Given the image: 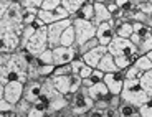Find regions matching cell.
Segmentation results:
<instances>
[{
    "label": "cell",
    "mask_w": 152,
    "mask_h": 117,
    "mask_svg": "<svg viewBox=\"0 0 152 117\" xmlns=\"http://www.w3.org/2000/svg\"><path fill=\"white\" fill-rule=\"evenodd\" d=\"M12 81H20L27 84L28 81V63L22 49L13 55H0V86H7Z\"/></svg>",
    "instance_id": "1"
},
{
    "label": "cell",
    "mask_w": 152,
    "mask_h": 117,
    "mask_svg": "<svg viewBox=\"0 0 152 117\" xmlns=\"http://www.w3.org/2000/svg\"><path fill=\"white\" fill-rule=\"evenodd\" d=\"M23 23H10L0 20V55H13L22 49Z\"/></svg>",
    "instance_id": "2"
},
{
    "label": "cell",
    "mask_w": 152,
    "mask_h": 117,
    "mask_svg": "<svg viewBox=\"0 0 152 117\" xmlns=\"http://www.w3.org/2000/svg\"><path fill=\"white\" fill-rule=\"evenodd\" d=\"M121 101L127 102V104H132L134 107H142L145 102L149 101L145 91L141 86V79H134V81H126L124 89L121 92Z\"/></svg>",
    "instance_id": "3"
},
{
    "label": "cell",
    "mask_w": 152,
    "mask_h": 117,
    "mask_svg": "<svg viewBox=\"0 0 152 117\" xmlns=\"http://www.w3.org/2000/svg\"><path fill=\"white\" fill-rule=\"evenodd\" d=\"M51 83L56 87V91L63 96H75L78 91L83 87V79L80 76L71 74V76H53Z\"/></svg>",
    "instance_id": "4"
},
{
    "label": "cell",
    "mask_w": 152,
    "mask_h": 117,
    "mask_svg": "<svg viewBox=\"0 0 152 117\" xmlns=\"http://www.w3.org/2000/svg\"><path fill=\"white\" fill-rule=\"evenodd\" d=\"M73 28L76 33V46H81L86 41L96 38V31H98V27L93 22H84L78 18H73Z\"/></svg>",
    "instance_id": "5"
},
{
    "label": "cell",
    "mask_w": 152,
    "mask_h": 117,
    "mask_svg": "<svg viewBox=\"0 0 152 117\" xmlns=\"http://www.w3.org/2000/svg\"><path fill=\"white\" fill-rule=\"evenodd\" d=\"M69 107H71L73 114H76V116H78V114H80V116H86V114H89L94 109V101L89 97L88 89L81 87V89L73 96V101H71V104H69Z\"/></svg>",
    "instance_id": "6"
},
{
    "label": "cell",
    "mask_w": 152,
    "mask_h": 117,
    "mask_svg": "<svg viewBox=\"0 0 152 117\" xmlns=\"http://www.w3.org/2000/svg\"><path fill=\"white\" fill-rule=\"evenodd\" d=\"M107 51L109 55H113L114 58L119 56H139V51H137V46L134 45L131 40H126V38H119L116 36L113 40L109 46H107Z\"/></svg>",
    "instance_id": "7"
},
{
    "label": "cell",
    "mask_w": 152,
    "mask_h": 117,
    "mask_svg": "<svg viewBox=\"0 0 152 117\" xmlns=\"http://www.w3.org/2000/svg\"><path fill=\"white\" fill-rule=\"evenodd\" d=\"M25 96V84L20 81H12L7 86H0V99H5L10 104L17 106Z\"/></svg>",
    "instance_id": "8"
},
{
    "label": "cell",
    "mask_w": 152,
    "mask_h": 117,
    "mask_svg": "<svg viewBox=\"0 0 152 117\" xmlns=\"http://www.w3.org/2000/svg\"><path fill=\"white\" fill-rule=\"evenodd\" d=\"M48 27H43L42 30H38L37 33L31 36V40L27 43V46L23 49H27L28 53H31L33 56L42 55L45 49H48Z\"/></svg>",
    "instance_id": "9"
},
{
    "label": "cell",
    "mask_w": 152,
    "mask_h": 117,
    "mask_svg": "<svg viewBox=\"0 0 152 117\" xmlns=\"http://www.w3.org/2000/svg\"><path fill=\"white\" fill-rule=\"evenodd\" d=\"M69 27H73V18H66V20L58 22V23L50 25L48 27V45H50V49L60 46L61 36H63V33H65Z\"/></svg>",
    "instance_id": "10"
},
{
    "label": "cell",
    "mask_w": 152,
    "mask_h": 117,
    "mask_svg": "<svg viewBox=\"0 0 152 117\" xmlns=\"http://www.w3.org/2000/svg\"><path fill=\"white\" fill-rule=\"evenodd\" d=\"M53 58H55V66H65V64H71L75 60L83 56L80 55L78 46H75V48L58 46V48H53Z\"/></svg>",
    "instance_id": "11"
},
{
    "label": "cell",
    "mask_w": 152,
    "mask_h": 117,
    "mask_svg": "<svg viewBox=\"0 0 152 117\" xmlns=\"http://www.w3.org/2000/svg\"><path fill=\"white\" fill-rule=\"evenodd\" d=\"M96 38H98L99 45L103 46H109L113 43V40L116 38V22L111 20L107 23H103L98 27V31H96Z\"/></svg>",
    "instance_id": "12"
},
{
    "label": "cell",
    "mask_w": 152,
    "mask_h": 117,
    "mask_svg": "<svg viewBox=\"0 0 152 117\" xmlns=\"http://www.w3.org/2000/svg\"><path fill=\"white\" fill-rule=\"evenodd\" d=\"M104 84L107 86V89H109V92L113 96H121L122 89H124V84H126V78L121 71L111 73V74L104 76Z\"/></svg>",
    "instance_id": "13"
},
{
    "label": "cell",
    "mask_w": 152,
    "mask_h": 117,
    "mask_svg": "<svg viewBox=\"0 0 152 117\" xmlns=\"http://www.w3.org/2000/svg\"><path fill=\"white\" fill-rule=\"evenodd\" d=\"M107 53H109V51H107V46L99 45L98 48H94L93 51H89V53L84 55L83 60H84V63H86V66H89V68H93V69H98L101 60H103Z\"/></svg>",
    "instance_id": "14"
},
{
    "label": "cell",
    "mask_w": 152,
    "mask_h": 117,
    "mask_svg": "<svg viewBox=\"0 0 152 117\" xmlns=\"http://www.w3.org/2000/svg\"><path fill=\"white\" fill-rule=\"evenodd\" d=\"M42 94H43V79L28 81L25 84V96H23V99H27L28 102L35 104Z\"/></svg>",
    "instance_id": "15"
},
{
    "label": "cell",
    "mask_w": 152,
    "mask_h": 117,
    "mask_svg": "<svg viewBox=\"0 0 152 117\" xmlns=\"http://www.w3.org/2000/svg\"><path fill=\"white\" fill-rule=\"evenodd\" d=\"M113 20V15L109 13L107 7L104 5V0H94V18H93V23L96 27L103 25V23H107Z\"/></svg>",
    "instance_id": "16"
},
{
    "label": "cell",
    "mask_w": 152,
    "mask_h": 117,
    "mask_svg": "<svg viewBox=\"0 0 152 117\" xmlns=\"http://www.w3.org/2000/svg\"><path fill=\"white\" fill-rule=\"evenodd\" d=\"M88 94H89V97L96 102H101V101H106L109 102L111 97H113V94L109 92V89H107V86L104 83H99L96 84V86H93L91 89H88Z\"/></svg>",
    "instance_id": "17"
},
{
    "label": "cell",
    "mask_w": 152,
    "mask_h": 117,
    "mask_svg": "<svg viewBox=\"0 0 152 117\" xmlns=\"http://www.w3.org/2000/svg\"><path fill=\"white\" fill-rule=\"evenodd\" d=\"M73 18L84 20V22H93V18H94V0H86L84 5L80 8V12Z\"/></svg>",
    "instance_id": "18"
},
{
    "label": "cell",
    "mask_w": 152,
    "mask_h": 117,
    "mask_svg": "<svg viewBox=\"0 0 152 117\" xmlns=\"http://www.w3.org/2000/svg\"><path fill=\"white\" fill-rule=\"evenodd\" d=\"M132 33H134L132 22H129V20H122V22H116V36L129 40V38L132 36Z\"/></svg>",
    "instance_id": "19"
},
{
    "label": "cell",
    "mask_w": 152,
    "mask_h": 117,
    "mask_svg": "<svg viewBox=\"0 0 152 117\" xmlns=\"http://www.w3.org/2000/svg\"><path fill=\"white\" fill-rule=\"evenodd\" d=\"M98 69H101V71L104 73V74H111V73H118V66H116V58L113 56V55L107 53L106 56L101 60V63H99Z\"/></svg>",
    "instance_id": "20"
},
{
    "label": "cell",
    "mask_w": 152,
    "mask_h": 117,
    "mask_svg": "<svg viewBox=\"0 0 152 117\" xmlns=\"http://www.w3.org/2000/svg\"><path fill=\"white\" fill-rule=\"evenodd\" d=\"M84 2H86V0H61V7L65 8L69 13V17L73 18V17L80 12V8L84 5Z\"/></svg>",
    "instance_id": "21"
},
{
    "label": "cell",
    "mask_w": 152,
    "mask_h": 117,
    "mask_svg": "<svg viewBox=\"0 0 152 117\" xmlns=\"http://www.w3.org/2000/svg\"><path fill=\"white\" fill-rule=\"evenodd\" d=\"M60 46H65V48H75L76 46V33H75V28L73 27H69L68 30L63 33Z\"/></svg>",
    "instance_id": "22"
},
{
    "label": "cell",
    "mask_w": 152,
    "mask_h": 117,
    "mask_svg": "<svg viewBox=\"0 0 152 117\" xmlns=\"http://www.w3.org/2000/svg\"><path fill=\"white\" fill-rule=\"evenodd\" d=\"M118 114L119 117H141L139 109L134 107L132 104H127V102H121V106L118 107Z\"/></svg>",
    "instance_id": "23"
},
{
    "label": "cell",
    "mask_w": 152,
    "mask_h": 117,
    "mask_svg": "<svg viewBox=\"0 0 152 117\" xmlns=\"http://www.w3.org/2000/svg\"><path fill=\"white\" fill-rule=\"evenodd\" d=\"M136 60H137L136 56H119V58H116V66H118V69L121 73H124L126 69H129L131 66H134Z\"/></svg>",
    "instance_id": "24"
},
{
    "label": "cell",
    "mask_w": 152,
    "mask_h": 117,
    "mask_svg": "<svg viewBox=\"0 0 152 117\" xmlns=\"http://www.w3.org/2000/svg\"><path fill=\"white\" fill-rule=\"evenodd\" d=\"M137 51H139V56H145V55H149L152 51V31L144 36V40H142V43L139 45Z\"/></svg>",
    "instance_id": "25"
},
{
    "label": "cell",
    "mask_w": 152,
    "mask_h": 117,
    "mask_svg": "<svg viewBox=\"0 0 152 117\" xmlns=\"http://www.w3.org/2000/svg\"><path fill=\"white\" fill-rule=\"evenodd\" d=\"M141 86H142V89L145 91L147 97L152 99V71L144 73V74L141 76Z\"/></svg>",
    "instance_id": "26"
},
{
    "label": "cell",
    "mask_w": 152,
    "mask_h": 117,
    "mask_svg": "<svg viewBox=\"0 0 152 117\" xmlns=\"http://www.w3.org/2000/svg\"><path fill=\"white\" fill-rule=\"evenodd\" d=\"M134 66H136V68L142 73V74H144V73L152 71V63H151V60H149L147 56H137Z\"/></svg>",
    "instance_id": "27"
},
{
    "label": "cell",
    "mask_w": 152,
    "mask_h": 117,
    "mask_svg": "<svg viewBox=\"0 0 152 117\" xmlns=\"http://www.w3.org/2000/svg\"><path fill=\"white\" fill-rule=\"evenodd\" d=\"M55 69H56L55 64H40L38 66V78L40 79H48V78L53 76Z\"/></svg>",
    "instance_id": "28"
},
{
    "label": "cell",
    "mask_w": 152,
    "mask_h": 117,
    "mask_svg": "<svg viewBox=\"0 0 152 117\" xmlns=\"http://www.w3.org/2000/svg\"><path fill=\"white\" fill-rule=\"evenodd\" d=\"M38 64H55V58H53V49H45L42 55L37 56Z\"/></svg>",
    "instance_id": "29"
},
{
    "label": "cell",
    "mask_w": 152,
    "mask_h": 117,
    "mask_svg": "<svg viewBox=\"0 0 152 117\" xmlns=\"http://www.w3.org/2000/svg\"><path fill=\"white\" fill-rule=\"evenodd\" d=\"M99 46V41H98V38H93V40H89V41H86L84 45L78 46V49H80V55L81 56H84L86 53H89V51H93L94 48H98Z\"/></svg>",
    "instance_id": "30"
},
{
    "label": "cell",
    "mask_w": 152,
    "mask_h": 117,
    "mask_svg": "<svg viewBox=\"0 0 152 117\" xmlns=\"http://www.w3.org/2000/svg\"><path fill=\"white\" fill-rule=\"evenodd\" d=\"M31 107H33V104H31V102H28L27 99H22V101H20L18 104L15 106V110H17V112H18L22 117H27V114L30 112Z\"/></svg>",
    "instance_id": "31"
},
{
    "label": "cell",
    "mask_w": 152,
    "mask_h": 117,
    "mask_svg": "<svg viewBox=\"0 0 152 117\" xmlns=\"http://www.w3.org/2000/svg\"><path fill=\"white\" fill-rule=\"evenodd\" d=\"M124 78H126V81H134V79H141V76H142V73L139 71V69L136 68V66H131L129 69H126L124 73Z\"/></svg>",
    "instance_id": "32"
},
{
    "label": "cell",
    "mask_w": 152,
    "mask_h": 117,
    "mask_svg": "<svg viewBox=\"0 0 152 117\" xmlns=\"http://www.w3.org/2000/svg\"><path fill=\"white\" fill-rule=\"evenodd\" d=\"M22 8H35V10H42L43 0H20Z\"/></svg>",
    "instance_id": "33"
},
{
    "label": "cell",
    "mask_w": 152,
    "mask_h": 117,
    "mask_svg": "<svg viewBox=\"0 0 152 117\" xmlns=\"http://www.w3.org/2000/svg\"><path fill=\"white\" fill-rule=\"evenodd\" d=\"M61 7V0H43V7L42 10L45 12H53L56 8Z\"/></svg>",
    "instance_id": "34"
},
{
    "label": "cell",
    "mask_w": 152,
    "mask_h": 117,
    "mask_svg": "<svg viewBox=\"0 0 152 117\" xmlns=\"http://www.w3.org/2000/svg\"><path fill=\"white\" fill-rule=\"evenodd\" d=\"M73 74V69H71V64H65V66H56L53 76H71ZM51 76V78H53Z\"/></svg>",
    "instance_id": "35"
},
{
    "label": "cell",
    "mask_w": 152,
    "mask_h": 117,
    "mask_svg": "<svg viewBox=\"0 0 152 117\" xmlns=\"http://www.w3.org/2000/svg\"><path fill=\"white\" fill-rule=\"evenodd\" d=\"M139 116L141 117H152V99H149L142 107H139Z\"/></svg>",
    "instance_id": "36"
},
{
    "label": "cell",
    "mask_w": 152,
    "mask_h": 117,
    "mask_svg": "<svg viewBox=\"0 0 152 117\" xmlns=\"http://www.w3.org/2000/svg\"><path fill=\"white\" fill-rule=\"evenodd\" d=\"M86 66V63H84V60L83 58H78V60H75L71 63V69H73V74H76V76H80V71Z\"/></svg>",
    "instance_id": "37"
},
{
    "label": "cell",
    "mask_w": 152,
    "mask_h": 117,
    "mask_svg": "<svg viewBox=\"0 0 152 117\" xmlns=\"http://www.w3.org/2000/svg\"><path fill=\"white\" fill-rule=\"evenodd\" d=\"M15 110V106L13 104H10L8 101H5V99H0V114H10Z\"/></svg>",
    "instance_id": "38"
},
{
    "label": "cell",
    "mask_w": 152,
    "mask_h": 117,
    "mask_svg": "<svg viewBox=\"0 0 152 117\" xmlns=\"http://www.w3.org/2000/svg\"><path fill=\"white\" fill-rule=\"evenodd\" d=\"M12 4H13V0H0V18L5 17V13L12 7Z\"/></svg>",
    "instance_id": "39"
},
{
    "label": "cell",
    "mask_w": 152,
    "mask_h": 117,
    "mask_svg": "<svg viewBox=\"0 0 152 117\" xmlns=\"http://www.w3.org/2000/svg\"><path fill=\"white\" fill-rule=\"evenodd\" d=\"M27 117H48V114L45 112V110H42V109H38V107H31L30 109V112L27 114Z\"/></svg>",
    "instance_id": "40"
},
{
    "label": "cell",
    "mask_w": 152,
    "mask_h": 117,
    "mask_svg": "<svg viewBox=\"0 0 152 117\" xmlns=\"http://www.w3.org/2000/svg\"><path fill=\"white\" fill-rule=\"evenodd\" d=\"M104 5L107 7V10H109L111 15H114V13H116V12L119 10L118 4H116V0H104Z\"/></svg>",
    "instance_id": "41"
},
{
    "label": "cell",
    "mask_w": 152,
    "mask_h": 117,
    "mask_svg": "<svg viewBox=\"0 0 152 117\" xmlns=\"http://www.w3.org/2000/svg\"><path fill=\"white\" fill-rule=\"evenodd\" d=\"M93 71H94L93 68L84 66V68L80 71V78H81V79H89V78H91V74H93Z\"/></svg>",
    "instance_id": "42"
},
{
    "label": "cell",
    "mask_w": 152,
    "mask_h": 117,
    "mask_svg": "<svg viewBox=\"0 0 152 117\" xmlns=\"http://www.w3.org/2000/svg\"><path fill=\"white\" fill-rule=\"evenodd\" d=\"M104 117H119L118 109H116V107H107V109L104 110Z\"/></svg>",
    "instance_id": "43"
},
{
    "label": "cell",
    "mask_w": 152,
    "mask_h": 117,
    "mask_svg": "<svg viewBox=\"0 0 152 117\" xmlns=\"http://www.w3.org/2000/svg\"><path fill=\"white\" fill-rule=\"evenodd\" d=\"M86 116L88 117H104V110H99V109L94 107V109H93L89 114H86Z\"/></svg>",
    "instance_id": "44"
},
{
    "label": "cell",
    "mask_w": 152,
    "mask_h": 117,
    "mask_svg": "<svg viewBox=\"0 0 152 117\" xmlns=\"http://www.w3.org/2000/svg\"><path fill=\"white\" fill-rule=\"evenodd\" d=\"M145 56H147L149 60H151V63H152V51H151V53H149V55H145Z\"/></svg>",
    "instance_id": "45"
}]
</instances>
